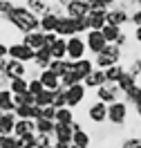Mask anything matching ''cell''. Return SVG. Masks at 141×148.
<instances>
[{
	"label": "cell",
	"instance_id": "cell-31",
	"mask_svg": "<svg viewBox=\"0 0 141 148\" xmlns=\"http://www.w3.org/2000/svg\"><path fill=\"white\" fill-rule=\"evenodd\" d=\"M101 32H103V36H105V40H108V43H116V40H119V36L123 34V27H116V25H105Z\"/></svg>",
	"mask_w": 141,
	"mask_h": 148
},
{
	"label": "cell",
	"instance_id": "cell-18",
	"mask_svg": "<svg viewBox=\"0 0 141 148\" xmlns=\"http://www.w3.org/2000/svg\"><path fill=\"white\" fill-rule=\"evenodd\" d=\"M38 79L43 81L45 90H58V88H63V85H61V76H58L56 72H52V70H43Z\"/></svg>",
	"mask_w": 141,
	"mask_h": 148
},
{
	"label": "cell",
	"instance_id": "cell-4",
	"mask_svg": "<svg viewBox=\"0 0 141 148\" xmlns=\"http://www.w3.org/2000/svg\"><path fill=\"white\" fill-rule=\"evenodd\" d=\"M9 58L22 61L25 65H31L34 58H36V49H31L29 45H25L22 40H11L9 43Z\"/></svg>",
	"mask_w": 141,
	"mask_h": 148
},
{
	"label": "cell",
	"instance_id": "cell-56",
	"mask_svg": "<svg viewBox=\"0 0 141 148\" xmlns=\"http://www.w3.org/2000/svg\"><path fill=\"white\" fill-rule=\"evenodd\" d=\"M139 123H141V119H139Z\"/></svg>",
	"mask_w": 141,
	"mask_h": 148
},
{
	"label": "cell",
	"instance_id": "cell-39",
	"mask_svg": "<svg viewBox=\"0 0 141 148\" xmlns=\"http://www.w3.org/2000/svg\"><path fill=\"white\" fill-rule=\"evenodd\" d=\"M67 106V90L65 88H58L56 92H54V108H65Z\"/></svg>",
	"mask_w": 141,
	"mask_h": 148
},
{
	"label": "cell",
	"instance_id": "cell-41",
	"mask_svg": "<svg viewBox=\"0 0 141 148\" xmlns=\"http://www.w3.org/2000/svg\"><path fill=\"white\" fill-rule=\"evenodd\" d=\"M119 148H141V137H134V135H132V137H125L121 144H119Z\"/></svg>",
	"mask_w": 141,
	"mask_h": 148
},
{
	"label": "cell",
	"instance_id": "cell-51",
	"mask_svg": "<svg viewBox=\"0 0 141 148\" xmlns=\"http://www.w3.org/2000/svg\"><path fill=\"white\" fill-rule=\"evenodd\" d=\"M85 2H90V5H92V2H94V0H85Z\"/></svg>",
	"mask_w": 141,
	"mask_h": 148
},
{
	"label": "cell",
	"instance_id": "cell-5",
	"mask_svg": "<svg viewBox=\"0 0 141 148\" xmlns=\"http://www.w3.org/2000/svg\"><path fill=\"white\" fill-rule=\"evenodd\" d=\"M85 43H87V54L90 56H96L101 54L105 47H108V40H105L103 32H96V29H90L87 34H85Z\"/></svg>",
	"mask_w": 141,
	"mask_h": 148
},
{
	"label": "cell",
	"instance_id": "cell-37",
	"mask_svg": "<svg viewBox=\"0 0 141 148\" xmlns=\"http://www.w3.org/2000/svg\"><path fill=\"white\" fill-rule=\"evenodd\" d=\"M137 83H139V81H137V79H134V76H132L130 72H125V74L121 76V81H119L116 85H119V88H121V92L125 94V92H128V90L132 88V85H137Z\"/></svg>",
	"mask_w": 141,
	"mask_h": 148
},
{
	"label": "cell",
	"instance_id": "cell-53",
	"mask_svg": "<svg viewBox=\"0 0 141 148\" xmlns=\"http://www.w3.org/2000/svg\"><path fill=\"white\" fill-rule=\"evenodd\" d=\"M0 135H2V128H0Z\"/></svg>",
	"mask_w": 141,
	"mask_h": 148
},
{
	"label": "cell",
	"instance_id": "cell-42",
	"mask_svg": "<svg viewBox=\"0 0 141 148\" xmlns=\"http://www.w3.org/2000/svg\"><path fill=\"white\" fill-rule=\"evenodd\" d=\"M76 29H78V36H85V34L90 32V25H87V20H85V18H78V20H76Z\"/></svg>",
	"mask_w": 141,
	"mask_h": 148
},
{
	"label": "cell",
	"instance_id": "cell-52",
	"mask_svg": "<svg viewBox=\"0 0 141 148\" xmlns=\"http://www.w3.org/2000/svg\"><path fill=\"white\" fill-rule=\"evenodd\" d=\"M2 114H5V112H2V110H0V117H2Z\"/></svg>",
	"mask_w": 141,
	"mask_h": 148
},
{
	"label": "cell",
	"instance_id": "cell-23",
	"mask_svg": "<svg viewBox=\"0 0 141 148\" xmlns=\"http://www.w3.org/2000/svg\"><path fill=\"white\" fill-rule=\"evenodd\" d=\"M94 70H96V65H94L92 56H85V58H81V61H76V72L83 76V81L94 72Z\"/></svg>",
	"mask_w": 141,
	"mask_h": 148
},
{
	"label": "cell",
	"instance_id": "cell-1",
	"mask_svg": "<svg viewBox=\"0 0 141 148\" xmlns=\"http://www.w3.org/2000/svg\"><path fill=\"white\" fill-rule=\"evenodd\" d=\"M2 20L9 25L11 29H16L20 36H25L29 32H38L40 29V18H38L34 11H29L25 7V2H18L9 14H5Z\"/></svg>",
	"mask_w": 141,
	"mask_h": 148
},
{
	"label": "cell",
	"instance_id": "cell-2",
	"mask_svg": "<svg viewBox=\"0 0 141 148\" xmlns=\"http://www.w3.org/2000/svg\"><path fill=\"white\" fill-rule=\"evenodd\" d=\"M128 114H130V103L123 99L108 106V123L112 128H123L128 123Z\"/></svg>",
	"mask_w": 141,
	"mask_h": 148
},
{
	"label": "cell",
	"instance_id": "cell-26",
	"mask_svg": "<svg viewBox=\"0 0 141 148\" xmlns=\"http://www.w3.org/2000/svg\"><path fill=\"white\" fill-rule=\"evenodd\" d=\"M72 144L74 146H81V148H90L92 146V135H90V130H74V139H72Z\"/></svg>",
	"mask_w": 141,
	"mask_h": 148
},
{
	"label": "cell",
	"instance_id": "cell-47",
	"mask_svg": "<svg viewBox=\"0 0 141 148\" xmlns=\"http://www.w3.org/2000/svg\"><path fill=\"white\" fill-rule=\"evenodd\" d=\"M54 2H58L61 7H69V5H72V2H76V0H54Z\"/></svg>",
	"mask_w": 141,
	"mask_h": 148
},
{
	"label": "cell",
	"instance_id": "cell-33",
	"mask_svg": "<svg viewBox=\"0 0 141 148\" xmlns=\"http://www.w3.org/2000/svg\"><path fill=\"white\" fill-rule=\"evenodd\" d=\"M92 61H94V65H96V70H108V67L116 65V61H112V58L105 54V52H101V54L92 56Z\"/></svg>",
	"mask_w": 141,
	"mask_h": 148
},
{
	"label": "cell",
	"instance_id": "cell-44",
	"mask_svg": "<svg viewBox=\"0 0 141 148\" xmlns=\"http://www.w3.org/2000/svg\"><path fill=\"white\" fill-rule=\"evenodd\" d=\"M61 67H63V61H52V65H49V70L56 72L58 76H61Z\"/></svg>",
	"mask_w": 141,
	"mask_h": 148
},
{
	"label": "cell",
	"instance_id": "cell-15",
	"mask_svg": "<svg viewBox=\"0 0 141 148\" xmlns=\"http://www.w3.org/2000/svg\"><path fill=\"white\" fill-rule=\"evenodd\" d=\"M83 83H85V88H87V90H94V92H96L99 88H103V85L108 83V76H105V70H94V72L90 74L87 79H85Z\"/></svg>",
	"mask_w": 141,
	"mask_h": 148
},
{
	"label": "cell",
	"instance_id": "cell-20",
	"mask_svg": "<svg viewBox=\"0 0 141 148\" xmlns=\"http://www.w3.org/2000/svg\"><path fill=\"white\" fill-rule=\"evenodd\" d=\"M29 132H36V121H31V119H18L16 121V128H14L16 137H25Z\"/></svg>",
	"mask_w": 141,
	"mask_h": 148
},
{
	"label": "cell",
	"instance_id": "cell-10",
	"mask_svg": "<svg viewBox=\"0 0 141 148\" xmlns=\"http://www.w3.org/2000/svg\"><path fill=\"white\" fill-rule=\"evenodd\" d=\"M90 11H92V5H90V2H85V0H76V2H72L69 7H65V14L69 16V18H74V20L85 18Z\"/></svg>",
	"mask_w": 141,
	"mask_h": 148
},
{
	"label": "cell",
	"instance_id": "cell-45",
	"mask_svg": "<svg viewBox=\"0 0 141 148\" xmlns=\"http://www.w3.org/2000/svg\"><path fill=\"white\" fill-rule=\"evenodd\" d=\"M132 40H137V45H141V27L132 29Z\"/></svg>",
	"mask_w": 141,
	"mask_h": 148
},
{
	"label": "cell",
	"instance_id": "cell-36",
	"mask_svg": "<svg viewBox=\"0 0 141 148\" xmlns=\"http://www.w3.org/2000/svg\"><path fill=\"white\" fill-rule=\"evenodd\" d=\"M54 92L56 90H45L36 97V106L38 108H47V106H54Z\"/></svg>",
	"mask_w": 141,
	"mask_h": 148
},
{
	"label": "cell",
	"instance_id": "cell-6",
	"mask_svg": "<svg viewBox=\"0 0 141 148\" xmlns=\"http://www.w3.org/2000/svg\"><path fill=\"white\" fill-rule=\"evenodd\" d=\"M87 56V43H85L83 36H72L67 38V58H72V61H81Z\"/></svg>",
	"mask_w": 141,
	"mask_h": 148
},
{
	"label": "cell",
	"instance_id": "cell-30",
	"mask_svg": "<svg viewBox=\"0 0 141 148\" xmlns=\"http://www.w3.org/2000/svg\"><path fill=\"white\" fill-rule=\"evenodd\" d=\"M0 148H25L22 137L16 135H0Z\"/></svg>",
	"mask_w": 141,
	"mask_h": 148
},
{
	"label": "cell",
	"instance_id": "cell-46",
	"mask_svg": "<svg viewBox=\"0 0 141 148\" xmlns=\"http://www.w3.org/2000/svg\"><path fill=\"white\" fill-rule=\"evenodd\" d=\"M132 108H134V114H137V119H141V101H139V103H134Z\"/></svg>",
	"mask_w": 141,
	"mask_h": 148
},
{
	"label": "cell",
	"instance_id": "cell-35",
	"mask_svg": "<svg viewBox=\"0 0 141 148\" xmlns=\"http://www.w3.org/2000/svg\"><path fill=\"white\" fill-rule=\"evenodd\" d=\"M123 101H128L130 106H134V103H139L141 101V83H137V85H132L128 92L123 94Z\"/></svg>",
	"mask_w": 141,
	"mask_h": 148
},
{
	"label": "cell",
	"instance_id": "cell-49",
	"mask_svg": "<svg viewBox=\"0 0 141 148\" xmlns=\"http://www.w3.org/2000/svg\"><path fill=\"white\" fill-rule=\"evenodd\" d=\"M0 18H2V0H0Z\"/></svg>",
	"mask_w": 141,
	"mask_h": 148
},
{
	"label": "cell",
	"instance_id": "cell-17",
	"mask_svg": "<svg viewBox=\"0 0 141 148\" xmlns=\"http://www.w3.org/2000/svg\"><path fill=\"white\" fill-rule=\"evenodd\" d=\"M54 139H56L58 144H72V139H74V128L67 126V123H56Z\"/></svg>",
	"mask_w": 141,
	"mask_h": 148
},
{
	"label": "cell",
	"instance_id": "cell-43",
	"mask_svg": "<svg viewBox=\"0 0 141 148\" xmlns=\"http://www.w3.org/2000/svg\"><path fill=\"white\" fill-rule=\"evenodd\" d=\"M130 25L132 27H141V9H134L130 14Z\"/></svg>",
	"mask_w": 141,
	"mask_h": 148
},
{
	"label": "cell",
	"instance_id": "cell-7",
	"mask_svg": "<svg viewBox=\"0 0 141 148\" xmlns=\"http://www.w3.org/2000/svg\"><path fill=\"white\" fill-rule=\"evenodd\" d=\"M94 94H96V99L103 101L105 106L116 103V101H121V99H123V92H121V88H119L116 83H105L103 88H99Z\"/></svg>",
	"mask_w": 141,
	"mask_h": 148
},
{
	"label": "cell",
	"instance_id": "cell-29",
	"mask_svg": "<svg viewBox=\"0 0 141 148\" xmlns=\"http://www.w3.org/2000/svg\"><path fill=\"white\" fill-rule=\"evenodd\" d=\"M76 121V114H74V110L72 108H58L56 110V123H67V126H72Z\"/></svg>",
	"mask_w": 141,
	"mask_h": 148
},
{
	"label": "cell",
	"instance_id": "cell-9",
	"mask_svg": "<svg viewBox=\"0 0 141 148\" xmlns=\"http://www.w3.org/2000/svg\"><path fill=\"white\" fill-rule=\"evenodd\" d=\"M108 25H116V27H125L130 25V9H125L121 2L108 11Z\"/></svg>",
	"mask_w": 141,
	"mask_h": 148
},
{
	"label": "cell",
	"instance_id": "cell-14",
	"mask_svg": "<svg viewBox=\"0 0 141 148\" xmlns=\"http://www.w3.org/2000/svg\"><path fill=\"white\" fill-rule=\"evenodd\" d=\"M85 20H87V25H90V29H96V32H101V29L108 25V11H99V9H92L87 16H85Z\"/></svg>",
	"mask_w": 141,
	"mask_h": 148
},
{
	"label": "cell",
	"instance_id": "cell-11",
	"mask_svg": "<svg viewBox=\"0 0 141 148\" xmlns=\"http://www.w3.org/2000/svg\"><path fill=\"white\" fill-rule=\"evenodd\" d=\"M5 76L7 79H20V76H29V65H25L22 61H14L9 58V63H7V70H5Z\"/></svg>",
	"mask_w": 141,
	"mask_h": 148
},
{
	"label": "cell",
	"instance_id": "cell-25",
	"mask_svg": "<svg viewBox=\"0 0 141 148\" xmlns=\"http://www.w3.org/2000/svg\"><path fill=\"white\" fill-rule=\"evenodd\" d=\"M58 16L56 14H47V16H43L40 18V32L43 34H52V32H56V27H58Z\"/></svg>",
	"mask_w": 141,
	"mask_h": 148
},
{
	"label": "cell",
	"instance_id": "cell-32",
	"mask_svg": "<svg viewBox=\"0 0 141 148\" xmlns=\"http://www.w3.org/2000/svg\"><path fill=\"white\" fill-rule=\"evenodd\" d=\"M78 83H83V76H81V74L76 72H69V74H63V76H61V85H63V88H72V85H78Z\"/></svg>",
	"mask_w": 141,
	"mask_h": 148
},
{
	"label": "cell",
	"instance_id": "cell-28",
	"mask_svg": "<svg viewBox=\"0 0 141 148\" xmlns=\"http://www.w3.org/2000/svg\"><path fill=\"white\" fill-rule=\"evenodd\" d=\"M9 90H11V94H25L29 90V79H27V76L11 79V81H9Z\"/></svg>",
	"mask_w": 141,
	"mask_h": 148
},
{
	"label": "cell",
	"instance_id": "cell-8",
	"mask_svg": "<svg viewBox=\"0 0 141 148\" xmlns=\"http://www.w3.org/2000/svg\"><path fill=\"white\" fill-rule=\"evenodd\" d=\"M87 99V88L85 83H78V85H72V88H67V108H81Z\"/></svg>",
	"mask_w": 141,
	"mask_h": 148
},
{
	"label": "cell",
	"instance_id": "cell-21",
	"mask_svg": "<svg viewBox=\"0 0 141 148\" xmlns=\"http://www.w3.org/2000/svg\"><path fill=\"white\" fill-rule=\"evenodd\" d=\"M125 72H128L125 63H116V65H112V67H108V70H105L108 83H119V81H121V76H123Z\"/></svg>",
	"mask_w": 141,
	"mask_h": 148
},
{
	"label": "cell",
	"instance_id": "cell-3",
	"mask_svg": "<svg viewBox=\"0 0 141 148\" xmlns=\"http://www.w3.org/2000/svg\"><path fill=\"white\" fill-rule=\"evenodd\" d=\"M85 117L87 121L92 123V126H103L108 123V106L103 101H99V99H94L92 103H87V108H85Z\"/></svg>",
	"mask_w": 141,
	"mask_h": 148
},
{
	"label": "cell",
	"instance_id": "cell-48",
	"mask_svg": "<svg viewBox=\"0 0 141 148\" xmlns=\"http://www.w3.org/2000/svg\"><path fill=\"white\" fill-rule=\"evenodd\" d=\"M69 146H72V144H58V141L54 144V148H69Z\"/></svg>",
	"mask_w": 141,
	"mask_h": 148
},
{
	"label": "cell",
	"instance_id": "cell-19",
	"mask_svg": "<svg viewBox=\"0 0 141 148\" xmlns=\"http://www.w3.org/2000/svg\"><path fill=\"white\" fill-rule=\"evenodd\" d=\"M52 61H54V56H52V52H49V47H43V49H38L36 52V58H34V63L38 70L43 72V70H49V65H52Z\"/></svg>",
	"mask_w": 141,
	"mask_h": 148
},
{
	"label": "cell",
	"instance_id": "cell-24",
	"mask_svg": "<svg viewBox=\"0 0 141 148\" xmlns=\"http://www.w3.org/2000/svg\"><path fill=\"white\" fill-rule=\"evenodd\" d=\"M16 121H18V117H16L14 112H5V114L0 117V128H2V135H14Z\"/></svg>",
	"mask_w": 141,
	"mask_h": 148
},
{
	"label": "cell",
	"instance_id": "cell-40",
	"mask_svg": "<svg viewBox=\"0 0 141 148\" xmlns=\"http://www.w3.org/2000/svg\"><path fill=\"white\" fill-rule=\"evenodd\" d=\"M27 92H31L34 97H38L40 92H45V85H43V81L40 79H29V90Z\"/></svg>",
	"mask_w": 141,
	"mask_h": 148
},
{
	"label": "cell",
	"instance_id": "cell-27",
	"mask_svg": "<svg viewBox=\"0 0 141 148\" xmlns=\"http://www.w3.org/2000/svg\"><path fill=\"white\" fill-rule=\"evenodd\" d=\"M49 52H52V56H54V61L67 58V38H58L56 43L49 47Z\"/></svg>",
	"mask_w": 141,
	"mask_h": 148
},
{
	"label": "cell",
	"instance_id": "cell-16",
	"mask_svg": "<svg viewBox=\"0 0 141 148\" xmlns=\"http://www.w3.org/2000/svg\"><path fill=\"white\" fill-rule=\"evenodd\" d=\"M20 40L25 43V45H29L31 49H43V47H47L45 45V34L38 29V32H29V34H25V36H20Z\"/></svg>",
	"mask_w": 141,
	"mask_h": 148
},
{
	"label": "cell",
	"instance_id": "cell-50",
	"mask_svg": "<svg viewBox=\"0 0 141 148\" xmlns=\"http://www.w3.org/2000/svg\"><path fill=\"white\" fill-rule=\"evenodd\" d=\"M69 148H81V146H74V144H72V146H69Z\"/></svg>",
	"mask_w": 141,
	"mask_h": 148
},
{
	"label": "cell",
	"instance_id": "cell-55",
	"mask_svg": "<svg viewBox=\"0 0 141 148\" xmlns=\"http://www.w3.org/2000/svg\"><path fill=\"white\" fill-rule=\"evenodd\" d=\"M139 83H141V79H139Z\"/></svg>",
	"mask_w": 141,
	"mask_h": 148
},
{
	"label": "cell",
	"instance_id": "cell-12",
	"mask_svg": "<svg viewBox=\"0 0 141 148\" xmlns=\"http://www.w3.org/2000/svg\"><path fill=\"white\" fill-rule=\"evenodd\" d=\"M56 34L61 38H72V36H76V34H78V29H76V20L69 18V16H63V18L58 20Z\"/></svg>",
	"mask_w": 141,
	"mask_h": 148
},
{
	"label": "cell",
	"instance_id": "cell-38",
	"mask_svg": "<svg viewBox=\"0 0 141 148\" xmlns=\"http://www.w3.org/2000/svg\"><path fill=\"white\" fill-rule=\"evenodd\" d=\"M54 144H56L54 135H40V132H36V148H49Z\"/></svg>",
	"mask_w": 141,
	"mask_h": 148
},
{
	"label": "cell",
	"instance_id": "cell-34",
	"mask_svg": "<svg viewBox=\"0 0 141 148\" xmlns=\"http://www.w3.org/2000/svg\"><path fill=\"white\" fill-rule=\"evenodd\" d=\"M54 130H56V121H52V119L36 121V132H40V135H54Z\"/></svg>",
	"mask_w": 141,
	"mask_h": 148
},
{
	"label": "cell",
	"instance_id": "cell-22",
	"mask_svg": "<svg viewBox=\"0 0 141 148\" xmlns=\"http://www.w3.org/2000/svg\"><path fill=\"white\" fill-rule=\"evenodd\" d=\"M0 110L2 112H16V103H14V94L9 88L0 90Z\"/></svg>",
	"mask_w": 141,
	"mask_h": 148
},
{
	"label": "cell",
	"instance_id": "cell-54",
	"mask_svg": "<svg viewBox=\"0 0 141 148\" xmlns=\"http://www.w3.org/2000/svg\"><path fill=\"white\" fill-rule=\"evenodd\" d=\"M49 148H54V146H49Z\"/></svg>",
	"mask_w": 141,
	"mask_h": 148
},
{
	"label": "cell",
	"instance_id": "cell-13",
	"mask_svg": "<svg viewBox=\"0 0 141 148\" xmlns=\"http://www.w3.org/2000/svg\"><path fill=\"white\" fill-rule=\"evenodd\" d=\"M52 2L54 0H25V7L29 11H34L38 18H43L47 14H52Z\"/></svg>",
	"mask_w": 141,
	"mask_h": 148
}]
</instances>
